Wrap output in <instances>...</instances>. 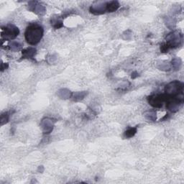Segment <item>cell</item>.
I'll return each instance as SVG.
<instances>
[{"mask_svg": "<svg viewBox=\"0 0 184 184\" xmlns=\"http://www.w3.org/2000/svg\"><path fill=\"white\" fill-rule=\"evenodd\" d=\"M44 34L43 28L40 24L33 23L27 28L24 33V38L29 45H35L40 43Z\"/></svg>", "mask_w": 184, "mask_h": 184, "instance_id": "cell-1", "label": "cell"}, {"mask_svg": "<svg viewBox=\"0 0 184 184\" xmlns=\"http://www.w3.org/2000/svg\"><path fill=\"white\" fill-rule=\"evenodd\" d=\"M184 84L178 81H173L166 86L165 94L167 97H178L183 96Z\"/></svg>", "mask_w": 184, "mask_h": 184, "instance_id": "cell-2", "label": "cell"}, {"mask_svg": "<svg viewBox=\"0 0 184 184\" xmlns=\"http://www.w3.org/2000/svg\"><path fill=\"white\" fill-rule=\"evenodd\" d=\"M166 43L168 46L169 49L177 48L182 45L183 36L181 32L173 31L166 36Z\"/></svg>", "mask_w": 184, "mask_h": 184, "instance_id": "cell-3", "label": "cell"}, {"mask_svg": "<svg viewBox=\"0 0 184 184\" xmlns=\"http://www.w3.org/2000/svg\"><path fill=\"white\" fill-rule=\"evenodd\" d=\"M19 28L12 24H8L2 28L1 36L2 40H5L7 41L13 40L19 35Z\"/></svg>", "mask_w": 184, "mask_h": 184, "instance_id": "cell-4", "label": "cell"}, {"mask_svg": "<svg viewBox=\"0 0 184 184\" xmlns=\"http://www.w3.org/2000/svg\"><path fill=\"white\" fill-rule=\"evenodd\" d=\"M166 102L167 109L172 113H176L179 111L182 106L183 103V96L178 97H167Z\"/></svg>", "mask_w": 184, "mask_h": 184, "instance_id": "cell-5", "label": "cell"}, {"mask_svg": "<svg viewBox=\"0 0 184 184\" xmlns=\"http://www.w3.org/2000/svg\"><path fill=\"white\" fill-rule=\"evenodd\" d=\"M166 94H153L148 97V102L150 105L154 108H160L163 107L164 102H166Z\"/></svg>", "mask_w": 184, "mask_h": 184, "instance_id": "cell-6", "label": "cell"}, {"mask_svg": "<svg viewBox=\"0 0 184 184\" xmlns=\"http://www.w3.org/2000/svg\"><path fill=\"white\" fill-rule=\"evenodd\" d=\"M107 2H100L92 4L89 8V12L94 15H101L107 12Z\"/></svg>", "mask_w": 184, "mask_h": 184, "instance_id": "cell-7", "label": "cell"}, {"mask_svg": "<svg viewBox=\"0 0 184 184\" xmlns=\"http://www.w3.org/2000/svg\"><path fill=\"white\" fill-rule=\"evenodd\" d=\"M55 121L50 117H45L41 120L40 127L44 134H49L53 132Z\"/></svg>", "mask_w": 184, "mask_h": 184, "instance_id": "cell-8", "label": "cell"}, {"mask_svg": "<svg viewBox=\"0 0 184 184\" xmlns=\"http://www.w3.org/2000/svg\"><path fill=\"white\" fill-rule=\"evenodd\" d=\"M37 50L35 48L29 47L22 50L23 59H33L36 55Z\"/></svg>", "mask_w": 184, "mask_h": 184, "instance_id": "cell-9", "label": "cell"}, {"mask_svg": "<svg viewBox=\"0 0 184 184\" xmlns=\"http://www.w3.org/2000/svg\"><path fill=\"white\" fill-rule=\"evenodd\" d=\"M72 94L73 92L71 91L68 89H66V88H62V89H59L57 92L58 97H59L60 99L63 100H67L71 99L72 97Z\"/></svg>", "mask_w": 184, "mask_h": 184, "instance_id": "cell-10", "label": "cell"}, {"mask_svg": "<svg viewBox=\"0 0 184 184\" xmlns=\"http://www.w3.org/2000/svg\"><path fill=\"white\" fill-rule=\"evenodd\" d=\"M32 12H34L36 15L39 17H43L46 14V8L43 4L39 3L38 2H36V3L34 6Z\"/></svg>", "mask_w": 184, "mask_h": 184, "instance_id": "cell-11", "label": "cell"}, {"mask_svg": "<svg viewBox=\"0 0 184 184\" xmlns=\"http://www.w3.org/2000/svg\"><path fill=\"white\" fill-rule=\"evenodd\" d=\"M88 95V92L86 91H82V92H73L71 99L73 102H78L82 101L85 99V97Z\"/></svg>", "mask_w": 184, "mask_h": 184, "instance_id": "cell-12", "label": "cell"}, {"mask_svg": "<svg viewBox=\"0 0 184 184\" xmlns=\"http://www.w3.org/2000/svg\"><path fill=\"white\" fill-rule=\"evenodd\" d=\"M120 4L119 2L117 1H110L107 2V11L109 13H112V12H116L117 9L119 8Z\"/></svg>", "mask_w": 184, "mask_h": 184, "instance_id": "cell-13", "label": "cell"}, {"mask_svg": "<svg viewBox=\"0 0 184 184\" xmlns=\"http://www.w3.org/2000/svg\"><path fill=\"white\" fill-rule=\"evenodd\" d=\"M144 117L149 122H155L157 120V112L155 110H148L144 112Z\"/></svg>", "mask_w": 184, "mask_h": 184, "instance_id": "cell-14", "label": "cell"}, {"mask_svg": "<svg viewBox=\"0 0 184 184\" xmlns=\"http://www.w3.org/2000/svg\"><path fill=\"white\" fill-rule=\"evenodd\" d=\"M171 69H173L174 71L180 70L181 66H182V60H181L180 58H174L173 59L171 60Z\"/></svg>", "mask_w": 184, "mask_h": 184, "instance_id": "cell-15", "label": "cell"}, {"mask_svg": "<svg viewBox=\"0 0 184 184\" xmlns=\"http://www.w3.org/2000/svg\"><path fill=\"white\" fill-rule=\"evenodd\" d=\"M50 23L51 25L53 27V28L55 29H60L63 27V23L62 19H60V18L58 17H53L50 19Z\"/></svg>", "mask_w": 184, "mask_h": 184, "instance_id": "cell-16", "label": "cell"}, {"mask_svg": "<svg viewBox=\"0 0 184 184\" xmlns=\"http://www.w3.org/2000/svg\"><path fill=\"white\" fill-rule=\"evenodd\" d=\"M8 48L12 52H18L22 49V45L17 41H12L8 45Z\"/></svg>", "mask_w": 184, "mask_h": 184, "instance_id": "cell-17", "label": "cell"}, {"mask_svg": "<svg viewBox=\"0 0 184 184\" xmlns=\"http://www.w3.org/2000/svg\"><path fill=\"white\" fill-rule=\"evenodd\" d=\"M137 132V128L135 127H129L126 131L124 132V135L126 138H131V137H134Z\"/></svg>", "mask_w": 184, "mask_h": 184, "instance_id": "cell-18", "label": "cell"}, {"mask_svg": "<svg viewBox=\"0 0 184 184\" xmlns=\"http://www.w3.org/2000/svg\"><path fill=\"white\" fill-rule=\"evenodd\" d=\"M9 120V112H4L1 115V118H0V123H1V126L6 124Z\"/></svg>", "mask_w": 184, "mask_h": 184, "instance_id": "cell-19", "label": "cell"}, {"mask_svg": "<svg viewBox=\"0 0 184 184\" xmlns=\"http://www.w3.org/2000/svg\"><path fill=\"white\" fill-rule=\"evenodd\" d=\"M165 23L166 26L168 28H170L171 30H172L173 28H175L176 26V20L173 18H167L165 20Z\"/></svg>", "mask_w": 184, "mask_h": 184, "instance_id": "cell-20", "label": "cell"}, {"mask_svg": "<svg viewBox=\"0 0 184 184\" xmlns=\"http://www.w3.org/2000/svg\"><path fill=\"white\" fill-rule=\"evenodd\" d=\"M122 38L124 40H131L132 38V32L131 30H127L122 34Z\"/></svg>", "mask_w": 184, "mask_h": 184, "instance_id": "cell-21", "label": "cell"}, {"mask_svg": "<svg viewBox=\"0 0 184 184\" xmlns=\"http://www.w3.org/2000/svg\"><path fill=\"white\" fill-rule=\"evenodd\" d=\"M158 68L163 71H169L171 70V63H163L158 66Z\"/></svg>", "mask_w": 184, "mask_h": 184, "instance_id": "cell-22", "label": "cell"}, {"mask_svg": "<svg viewBox=\"0 0 184 184\" xmlns=\"http://www.w3.org/2000/svg\"><path fill=\"white\" fill-rule=\"evenodd\" d=\"M168 50H169V48H168V46L166 45V43L162 44V45H160V51H161V53H168Z\"/></svg>", "mask_w": 184, "mask_h": 184, "instance_id": "cell-23", "label": "cell"}, {"mask_svg": "<svg viewBox=\"0 0 184 184\" xmlns=\"http://www.w3.org/2000/svg\"><path fill=\"white\" fill-rule=\"evenodd\" d=\"M129 84H130V83H129L128 81H124V82H123V83H121V85L119 86V89H121V90H123V89H126L127 87H129Z\"/></svg>", "mask_w": 184, "mask_h": 184, "instance_id": "cell-24", "label": "cell"}, {"mask_svg": "<svg viewBox=\"0 0 184 184\" xmlns=\"http://www.w3.org/2000/svg\"><path fill=\"white\" fill-rule=\"evenodd\" d=\"M48 63H52L55 62V61L57 60V58H56L55 55H54V54H52V55H50V57L48 58Z\"/></svg>", "mask_w": 184, "mask_h": 184, "instance_id": "cell-25", "label": "cell"}, {"mask_svg": "<svg viewBox=\"0 0 184 184\" xmlns=\"http://www.w3.org/2000/svg\"><path fill=\"white\" fill-rule=\"evenodd\" d=\"M8 68H9L8 63L2 62V63H1V72H3L4 71L7 70Z\"/></svg>", "mask_w": 184, "mask_h": 184, "instance_id": "cell-26", "label": "cell"}, {"mask_svg": "<svg viewBox=\"0 0 184 184\" xmlns=\"http://www.w3.org/2000/svg\"><path fill=\"white\" fill-rule=\"evenodd\" d=\"M44 170H45V168H44L43 166H40L38 167V172L40 173H43L44 172Z\"/></svg>", "mask_w": 184, "mask_h": 184, "instance_id": "cell-27", "label": "cell"}, {"mask_svg": "<svg viewBox=\"0 0 184 184\" xmlns=\"http://www.w3.org/2000/svg\"><path fill=\"white\" fill-rule=\"evenodd\" d=\"M138 73L134 71V72H132V76H131V78H132V79H134V78H136L137 77H138Z\"/></svg>", "mask_w": 184, "mask_h": 184, "instance_id": "cell-28", "label": "cell"}, {"mask_svg": "<svg viewBox=\"0 0 184 184\" xmlns=\"http://www.w3.org/2000/svg\"><path fill=\"white\" fill-rule=\"evenodd\" d=\"M168 114H166V116L163 117V118H162L161 119H160V121H163V120H165V119H166L167 118H168Z\"/></svg>", "mask_w": 184, "mask_h": 184, "instance_id": "cell-29", "label": "cell"}]
</instances>
